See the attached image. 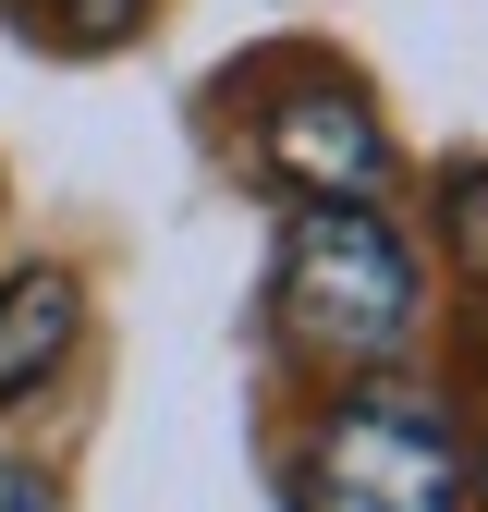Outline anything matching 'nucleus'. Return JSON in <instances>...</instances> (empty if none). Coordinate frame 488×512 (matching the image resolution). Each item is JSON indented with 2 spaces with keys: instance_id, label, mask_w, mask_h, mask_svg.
I'll return each instance as SVG.
<instances>
[{
  "instance_id": "obj_1",
  "label": "nucleus",
  "mask_w": 488,
  "mask_h": 512,
  "mask_svg": "<svg viewBox=\"0 0 488 512\" xmlns=\"http://www.w3.org/2000/svg\"><path fill=\"white\" fill-rule=\"evenodd\" d=\"M427 317L415 281V244L379 220V196H305L281 232V269H269V330L293 366H391Z\"/></svg>"
},
{
  "instance_id": "obj_2",
  "label": "nucleus",
  "mask_w": 488,
  "mask_h": 512,
  "mask_svg": "<svg viewBox=\"0 0 488 512\" xmlns=\"http://www.w3.org/2000/svg\"><path fill=\"white\" fill-rule=\"evenodd\" d=\"M464 488H476V452L452 403L415 378H354L293 439V512H464Z\"/></svg>"
},
{
  "instance_id": "obj_3",
  "label": "nucleus",
  "mask_w": 488,
  "mask_h": 512,
  "mask_svg": "<svg viewBox=\"0 0 488 512\" xmlns=\"http://www.w3.org/2000/svg\"><path fill=\"white\" fill-rule=\"evenodd\" d=\"M257 159L293 196H379L391 183V122H379V98H366L342 61H293L257 98Z\"/></svg>"
},
{
  "instance_id": "obj_4",
  "label": "nucleus",
  "mask_w": 488,
  "mask_h": 512,
  "mask_svg": "<svg viewBox=\"0 0 488 512\" xmlns=\"http://www.w3.org/2000/svg\"><path fill=\"white\" fill-rule=\"evenodd\" d=\"M74 330H86V293H74V269H0V403H25V391H49L61 378V354H74Z\"/></svg>"
},
{
  "instance_id": "obj_5",
  "label": "nucleus",
  "mask_w": 488,
  "mask_h": 512,
  "mask_svg": "<svg viewBox=\"0 0 488 512\" xmlns=\"http://www.w3.org/2000/svg\"><path fill=\"white\" fill-rule=\"evenodd\" d=\"M440 232H452V269L488 281V171H452L440 183Z\"/></svg>"
},
{
  "instance_id": "obj_6",
  "label": "nucleus",
  "mask_w": 488,
  "mask_h": 512,
  "mask_svg": "<svg viewBox=\"0 0 488 512\" xmlns=\"http://www.w3.org/2000/svg\"><path fill=\"white\" fill-rule=\"evenodd\" d=\"M49 13H61V37H74V49H110L122 25L147 13V0H49Z\"/></svg>"
},
{
  "instance_id": "obj_7",
  "label": "nucleus",
  "mask_w": 488,
  "mask_h": 512,
  "mask_svg": "<svg viewBox=\"0 0 488 512\" xmlns=\"http://www.w3.org/2000/svg\"><path fill=\"white\" fill-rule=\"evenodd\" d=\"M0 512H49V476L37 464H0Z\"/></svg>"
},
{
  "instance_id": "obj_8",
  "label": "nucleus",
  "mask_w": 488,
  "mask_h": 512,
  "mask_svg": "<svg viewBox=\"0 0 488 512\" xmlns=\"http://www.w3.org/2000/svg\"><path fill=\"white\" fill-rule=\"evenodd\" d=\"M464 500H476V512H488V452H476V488H464Z\"/></svg>"
}]
</instances>
